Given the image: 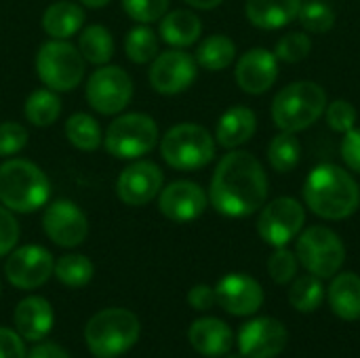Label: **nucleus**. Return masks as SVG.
Masks as SVG:
<instances>
[{
    "label": "nucleus",
    "instance_id": "obj_27",
    "mask_svg": "<svg viewBox=\"0 0 360 358\" xmlns=\"http://www.w3.org/2000/svg\"><path fill=\"white\" fill-rule=\"evenodd\" d=\"M78 51L86 61L95 65H105L114 55V38L103 25H86L84 30H80Z\"/></svg>",
    "mask_w": 360,
    "mask_h": 358
},
{
    "label": "nucleus",
    "instance_id": "obj_3",
    "mask_svg": "<svg viewBox=\"0 0 360 358\" xmlns=\"http://www.w3.org/2000/svg\"><path fill=\"white\" fill-rule=\"evenodd\" d=\"M51 196V181L44 171L23 158L0 165V203L17 213L42 209Z\"/></svg>",
    "mask_w": 360,
    "mask_h": 358
},
{
    "label": "nucleus",
    "instance_id": "obj_31",
    "mask_svg": "<svg viewBox=\"0 0 360 358\" xmlns=\"http://www.w3.org/2000/svg\"><path fill=\"white\" fill-rule=\"evenodd\" d=\"M325 300V287L321 283L319 276L310 274V276H300L291 281V289H289V304L302 312V314H310L314 312Z\"/></svg>",
    "mask_w": 360,
    "mask_h": 358
},
{
    "label": "nucleus",
    "instance_id": "obj_43",
    "mask_svg": "<svg viewBox=\"0 0 360 358\" xmlns=\"http://www.w3.org/2000/svg\"><path fill=\"white\" fill-rule=\"evenodd\" d=\"M23 338L17 331L0 327V358H25Z\"/></svg>",
    "mask_w": 360,
    "mask_h": 358
},
{
    "label": "nucleus",
    "instance_id": "obj_9",
    "mask_svg": "<svg viewBox=\"0 0 360 358\" xmlns=\"http://www.w3.org/2000/svg\"><path fill=\"white\" fill-rule=\"evenodd\" d=\"M295 255L310 274L319 279H331L346 262V247L333 230L325 226H312L300 234Z\"/></svg>",
    "mask_w": 360,
    "mask_h": 358
},
{
    "label": "nucleus",
    "instance_id": "obj_30",
    "mask_svg": "<svg viewBox=\"0 0 360 358\" xmlns=\"http://www.w3.org/2000/svg\"><path fill=\"white\" fill-rule=\"evenodd\" d=\"M65 135L70 139V143L78 150L84 152H93L101 146V129L97 124V120L84 112L72 114L65 122Z\"/></svg>",
    "mask_w": 360,
    "mask_h": 358
},
{
    "label": "nucleus",
    "instance_id": "obj_24",
    "mask_svg": "<svg viewBox=\"0 0 360 358\" xmlns=\"http://www.w3.org/2000/svg\"><path fill=\"white\" fill-rule=\"evenodd\" d=\"M329 306L333 314L342 321L360 319V276L354 272L335 274L329 287Z\"/></svg>",
    "mask_w": 360,
    "mask_h": 358
},
{
    "label": "nucleus",
    "instance_id": "obj_2",
    "mask_svg": "<svg viewBox=\"0 0 360 358\" xmlns=\"http://www.w3.org/2000/svg\"><path fill=\"white\" fill-rule=\"evenodd\" d=\"M304 200L314 215L340 222L356 213L360 205V188L348 171L327 162L319 165L306 177Z\"/></svg>",
    "mask_w": 360,
    "mask_h": 358
},
{
    "label": "nucleus",
    "instance_id": "obj_33",
    "mask_svg": "<svg viewBox=\"0 0 360 358\" xmlns=\"http://www.w3.org/2000/svg\"><path fill=\"white\" fill-rule=\"evenodd\" d=\"M53 274L59 279L61 285L78 289V287H84V285L91 283V279H93V264L84 255L70 253V255H63V257H59L55 262Z\"/></svg>",
    "mask_w": 360,
    "mask_h": 358
},
{
    "label": "nucleus",
    "instance_id": "obj_38",
    "mask_svg": "<svg viewBox=\"0 0 360 358\" xmlns=\"http://www.w3.org/2000/svg\"><path fill=\"white\" fill-rule=\"evenodd\" d=\"M171 0H122L124 13L137 23H152L165 17Z\"/></svg>",
    "mask_w": 360,
    "mask_h": 358
},
{
    "label": "nucleus",
    "instance_id": "obj_8",
    "mask_svg": "<svg viewBox=\"0 0 360 358\" xmlns=\"http://www.w3.org/2000/svg\"><path fill=\"white\" fill-rule=\"evenodd\" d=\"M38 78L51 91H72L84 76V57L68 40H49L36 55Z\"/></svg>",
    "mask_w": 360,
    "mask_h": 358
},
{
    "label": "nucleus",
    "instance_id": "obj_4",
    "mask_svg": "<svg viewBox=\"0 0 360 358\" xmlns=\"http://www.w3.org/2000/svg\"><path fill=\"white\" fill-rule=\"evenodd\" d=\"M327 108V93L310 80L291 82L272 101V120L285 133H300L312 127Z\"/></svg>",
    "mask_w": 360,
    "mask_h": 358
},
{
    "label": "nucleus",
    "instance_id": "obj_11",
    "mask_svg": "<svg viewBox=\"0 0 360 358\" xmlns=\"http://www.w3.org/2000/svg\"><path fill=\"white\" fill-rule=\"evenodd\" d=\"M304 224H306L304 207L291 196H281L262 209L257 219V232L268 245L276 249V247H287L295 236H300Z\"/></svg>",
    "mask_w": 360,
    "mask_h": 358
},
{
    "label": "nucleus",
    "instance_id": "obj_25",
    "mask_svg": "<svg viewBox=\"0 0 360 358\" xmlns=\"http://www.w3.org/2000/svg\"><path fill=\"white\" fill-rule=\"evenodd\" d=\"M84 25V8L76 2L59 0L46 6L42 15L44 32L55 40H68L70 36L78 34Z\"/></svg>",
    "mask_w": 360,
    "mask_h": 358
},
{
    "label": "nucleus",
    "instance_id": "obj_42",
    "mask_svg": "<svg viewBox=\"0 0 360 358\" xmlns=\"http://www.w3.org/2000/svg\"><path fill=\"white\" fill-rule=\"evenodd\" d=\"M342 158H344V162H346L348 169L360 173V127H354L348 133H344V139H342Z\"/></svg>",
    "mask_w": 360,
    "mask_h": 358
},
{
    "label": "nucleus",
    "instance_id": "obj_28",
    "mask_svg": "<svg viewBox=\"0 0 360 358\" xmlns=\"http://www.w3.org/2000/svg\"><path fill=\"white\" fill-rule=\"evenodd\" d=\"M234 57H236V44L224 34H213L205 38L196 51V63L209 72L226 70L234 61Z\"/></svg>",
    "mask_w": 360,
    "mask_h": 358
},
{
    "label": "nucleus",
    "instance_id": "obj_34",
    "mask_svg": "<svg viewBox=\"0 0 360 358\" xmlns=\"http://www.w3.org/2000/svg\"><path fill=\"white\" fill-rule=\"evenodd\" d=\"M124 51L133 63H148L158 55V38L146 23H141L127 34Z\"/></svg>",
    "mask_w": 360,
    "mask_h": 358
},
{
    "label": "nucleus",
    "instance_id": "obj_15",
    "mask_svg": "<svg viewBox=\"0 0 360 358\" xmlns=\"http://www.w3.org/2000/svg\"><path fill=\"white\" fill-rule=\"evenodd\" d=\"M162 181L165 175L158 165L150 160H137L120 173L116 181V194L124 205L143 207L160 194Z\"/></svg>",
    "mask_w": 360,
    "mask_h": 358
},
{
    "label": "nucleus",
    "instance_id": "obj_36",
    "mask_svg": "<svg viewBox=\"0 0 360 358\" xmlns=\"http://www.w3.org/2000/svg\"><path fill=\"white\" fill-rule=\"evenodd\" d=\"M312 51V38L304 32H291L287 36H283L276 46H274V55L276 59L285 61V63H297L302 59H306Z\"/></svg>",
    "mask_w": 360,
    "mask_h": 358
},
{
    "label": "nucleus",
    "instance_id": "obj_40",
    "mask_svg": "<svg viewBox=\"0 0 360 358\" xmlns=\"http://www.w3.org/2000/svg\"><path fill=\"white\" fill-rule=\"evenodd\" d=\"M27 143V131L19 122L0 124V156H13L21 152Z\"/></svg>",
    "mask_w": 360,
    "mask_h": 358
},
{
    "label": "nucleus",
    "instance_id": "obj_35",
    "mask_svg": "<svg viewBox=\"0 0 360 358\" xmlns=\"http://www.w3.org/2000/svg\"><path fill=\"white\" fill-rule=\"evenodd\" d=\"M297 19L312 34H325V32H329L335 25V13L323 0L302 2L300 13H297Z\"/></svg>",
    "mask_w": 360,
    "mask_h": 358
},
{
    "label": "nucleus",
    "instance_id": "obj_17",
    "mask_svg": "<svg viewBox=\"0 0 360 358\" xmlns=\"http://www.w3.org/2000/svg\"><path fill=\"white\" fill-rule=\"evenodd\" d=\"M217 304L232 317H251L264 304L262 285L249 274H228L215 287Z\"/></svg>",
    "mask_w": 360,
    "mask_h": 358
},
{
    "label": "nucleus",
    "instance_id": "obj_6",
    "mask_svg": "<svg viewBox=\"0 0 360 358\" xmlns=\"http://www.w3.org/2000/svg\"><path fill=\"white\" fill-rule=\"evenodd\" d=\"M160 154L165 162L177 171H196L213 160L215 139L200 124H175L165 133L160 141Z\"/></svg>",
    "mask_w": 360,
    "mask_h": 358
},
{
    "label": "nucleus",
    "instance_id": "obj_5",
    "mask_svg": "<svg viewBox=\"0 0 360 358\" xmlns=\"http://www.w3.org/2000/svg\"><path fill=\"white\" fill-rule=\"evenodd\" d=\"M84 340L97 358L120 357L139 340V321L124 308L101 310L86 323Z\"/></svg>",
    "mask_w": 360,
    "mask_h": 358
},
{
    "label": "nucleus",
    "instance_id": "obj_20",
    "mask_svg": "<svg viewBox=\"0 0 360 358\" xmlns=\"http://www.w3.org/2000/svg\"><path fill=\"white\" fill-rule=\"evenodd\" d=\"M188 340L192 348L202 357H226L232 348V329L219 319L205 317L192 323Z\"/></svg>",
    "mask_w": 360,
    "mask_h": 358
},
{
    "label": "nucleus",
    "instance_id": "obj_41",
    "mask_svg": "<svg viewBox=\"0 0 360 358\" xmlns=\"http://www.w3.org/2000/svg\"><path fill=\"white\" fill-rule=\"evenodd\" d=\"M19 241V224L13 213L0 207V257L8 255Z\"/></svg>",
    "mask_w": 360,
    "mask_h": 358
},
{
    "label": "nucleus",
    "instance_id": "obj_32",
    "mask_svg": "<svg viewBox=\"0 0 360 358\" xmlns=\"http://www.w3.org/2000/svg\"><path fill=\"white\" fill-rule=\"evenodd\" d=\"M302 158V143L295 137V133L281 131L268 146V160L274 171L289 173L300 165Z\"/></svg>",
    "mask_w": 360,
    "mask_h": 358
},
{
    "label": "nucleus",
    "instance_id": "obj_22",
    "mask_svg": "<svg viewBox=\"0 0 360 358\" xmlns=\"http://www.w3.org/2000/svg\"><path fill=\"white\" fill-rule=\"evenodd\" d=\"M255 129H257L255 112L245 106H234L221 114L215 129V139L221 148L236 150L238 146L247 143L255 135Z\"/></svg>",
    "mask_w": 360,
    "mask_h": 358
},
{
    "label": "nucleus",
    "instance_id": "obj_10",
    "mask_svg": "<svg viewBox=\"0 0 360 358\" xmlns=\"http://www.w3.org/2000/svg\"><path fill=\"white\" fill-rule=\"evenodd\" d=\"M133 97V80L118 65H101L86 80L89 106L105 116L122 112Z\"/></svg>",
    "mask_w": 360,
    "mask_h": 358
},
{
    "label": "nucleus",
    "instance_id": "obj_19",
    "mask_svg": "<svg viewBox=\"0 0 360 358\" xmlns=\"http://www.w3.org/2000/svg\"><path fill=\"white\" fill-rule=\"evenodd\" d=\"M236 82L249 95H262L278 78V59L268 49H251L236 63Z\"/></svg>",
    "mask_w": 360,
    "mask_h": 358
},
{
    "label": "nucleus",
    "instance_id": "obj_13",
    "mask_svg": "<svg viewBox=\"0 0 360 358\" xmlns=\"http://www.w3.org/2000/svg\"><path fill=\"white\" fill-rule=\"evenodd\" d=\"M196 59L181 49L158 53L152 59L150 82L162 95H177L196 80Z\"/></svg>",
    "mask_w": 360,
    "mask_h": 358
},
{
    "label": "nucleus",
    "instance_id": "obj_23",
    "mask_svg": "<svg viewBox=\"0 0 360 358\" xmlns=\"http://www.w3.org/2000/svg\"><path fill=\"white\" fill-rule=\"evenodd\" d=\"M304 0H247V19L262 30H278L297 19Z\"/></svg>",
    "mask_w": 360,
    "mask_h": 358
},
{
    "label": "nucleus",
    "instance_id": "obj_39",
    "mask_svg": "<svg viewBox=\"0 0 360 358\" xmlns=\"http://www.w3.org/2000/svg\"><path fill=\"white\" fill-rule=\"evenodd\" d=\"M325 116H327V124L335 131V133H348L350 129L356 127V118L359 112L356 108L346 101V99H335L325 108Z\"/></svg>",
    "mask_w": 360,
    "mask_h": 358
},
{
    "label": "nucleus",
    "instance_id": "obj_44",
    "mask_svg": "<svg viewBox=\"0 0 360 358\" xmlns=\"http://www.w3.org/2000/svg\"><path fill=\"white\" fill-rule=\"evenodd\" d=\"M188 304L198 310V312H207L211 310L215 304H217V298H215V289H211L209 285H196L190 289L188 293Z\"/></svg>",
    "mask_w": 360,
    "mask_h": 358
},
{
    "label": "nucleus",
    "instance_id": "obj_29",
    "mask_svg": "<svg viewBox=\"0 0 360 358\" xmlns=\"http://www.w3.org/2000/svg\"><path fill=\"white\" fill-rule=\"evenodd\" d=\"M61 114V99L51 89H38L25 99V118L34 127H51Z\"/></svg>",
    "mask_w": 360,
    "mask_h": 358
},
{
    "label": "nucleus",
    "instance_id": "obj_12",
    "mask_svg": "<svg viewBox=\"0 0 360 358\" xmlns=\"http://www.w3.org/2000/svg\"><path fill=\"white\" fill-rule=\"evenodd\" d=\"M53 268H55V260L44 247L25 245L17 251H11L4 264V274L13 287L30 291L42 287L51 279Z\"/></svg>",
    "mask_w": 360,
    "mask_h": 358
},
{
    "label": "nucleus",
    "instance_id": "obj_37",
    "mask_svg": "<svg viewBox=\"0 0 360 358\" xmlns=\"http://www.w3.org/2000/svg\"><path fill=\"white\" fill-rule=\"evenodd\" d=\"M297 255L285 247H276L274 253L268 260V272L272 276L274 283L278 285H287L295 279L297 274Z\"/></svg>",
    "mask_w": 360,
    "mask_h": 358
},
{
    "label": "nucleus",
    "instance_id": "obj_46",
    "mask_svg": "<svg viewBox=\"0 0 360 358\" xmlns=\"http://www.w3.org/2000/svg\"><path fill=\"white\" fill-rule=\"evenodd\" d=\"M190 6H194V8H202V11H211V8H215V6H219L224 0H186Z\"/></svg>",
    "mask_w": 360,
    "mask_h": 358
},
{
    "label": "nucleus",
    "instance_id": "obj_21",
    "mask_svg": "<svg viewBox=\"0 0 360 358\" xmlns=\"http://www.w3.org/2000/svg\"><path fill=\"white\" fill-rule=\"evenodd\" d=\"M15 327L23 340L40 342L53 329V308L44 298H25L15 308Z\"/></svg>",
    "mask_w": 360,
    "mask_h": 358
},
{
    "label": "nucleus",
    "instance_id": "obj_14",
    "mask_svg": "<svg viewBox=\"0 0 360 358\" xmlns=\"http://www.w3.org/2000/svg\"><path fill=\"white\" fill-rule=\"evenodd\" d=\"M289 342L287 327L276 319H253L238 331V348L245 358L278 357Z\"/></svg>",
    "mask_w": 360,
    "mask_h": 358
},
{
    "label": "nucleus",
    "instance_id": "obj_7",
    "mask_svg": "<svg viewBox=\"0 0 360 358\" xmlns=\"http://www.w3.org/2000/svg\"><path fill=\"white\" fill-rule=\"evenodd\" d=\"M105 150L122 160H135L154 150L158 143V124L148 114H124L118 116L105 131Z\"/></svg>",
    "mask_w": 360,
    "mask_h": 358
},
{
    "label": "nucleus",
    "instance_id": "obj_26",
    "mask_svg": "<svg viewBox=\"0 0 360 358\" xmlns=\"http://www.w3.org/2000/svg\"><path fill=\"white\" fill-rule=\"evenodd\" d=\"M202 34V23L192 11H171L160 19V36L167 44L184 49L194 44Z\"/></svg>",
    "mask_w": 360,
    "mask_h": 358
},
{
    "label": "nucleus",
    "instance_id": "obj_48",
    "mask_svg": "<svg viewBox=\"0 0 360 358\" xmlns=\"http://www.w3.org/2000/svg\"><path fill=\"white\" fill-rule=\"evenodd\" d=\"M226 358H245V357H243V354H240V357H234V354H228V357H226Z\"/></svg>",
    "mask_w": 360,
    "mask_h": 358
},
{
    "label": "nucleus",
    "instance_id": "obj_47",
    "mask_svg": "<svg viewBox=\"0 0 360 358\" xmlns=\"http://www.w3.org/2000/svg\"><path fill=\"white\" fill-rule=\"evenodd\" d=\"M84 6H91V8H101V6H105V4H110L112 0H80Z\"/></svg>",
    "mask_w": 360,
    "mask_h": 358
},
{
    "label": "nucleus",
    "instance_id": "obj_16",
    "mask_svg": "<svg viewBox=\"0 0 360 358\" xmlns=\"http://www.w3.org/2000/svg\"><path fill=\"white\" fill-rule=\"evenodd\" d=\"M42 226L46 236L59 247H78L89 234L86 215L72 200H57L46 207Z\"/></svg>",
    "mask_w": 360,
    "mask_h": 358
},
{
    "label": "nucleus",
    "instance_id": "obj_1",
    "mask_svg": "<svg viewBox=\"0 0 360 358\" xmlns=\"http://www.w3.org/2000/svg\"><path fill=\"white\" fill-rule=\"evenodd\" d=\"M209 198L226 217H249L259 211L268 198V175L262 162L251 152H228L213 173Z\"/></svg>",
    "mask_w": 360,
    "mask_h": 358
},
{
    "label": "nucleus",
    "instance_id": "obj_18",
    "mask_svg": "<svg viewBox=\"0 0 360 358\" xmlns=\"http://www.w3.org/2000/svg\"><path fill=\"white\" fill-rule=\"evenodd\" d=\"M207 194L205 190L194 184V181H173L167 188L160 190V198H158V207L160 213L177 224H188L198 219L205 209H207Z\"/></svg>",
    "mask_w": 360,
    "mask_h": 358
},
{
    "label": "nucleus",
    "instance_id": "obj_45",
    "mask_svg": "<svg viewBox=\"0 0 360 358\" xmlns=\"http://www.w3.org/2000/svg\"><path fill=\"white\" fill-rule=\"evenodd\" d=\"M25 358H70L63 348H59L57 344H40L36 348H32V352Z\"/></svg>",
    "mask_w": 360,
    "mask_h": 358
}]
</instances>
